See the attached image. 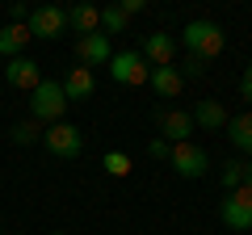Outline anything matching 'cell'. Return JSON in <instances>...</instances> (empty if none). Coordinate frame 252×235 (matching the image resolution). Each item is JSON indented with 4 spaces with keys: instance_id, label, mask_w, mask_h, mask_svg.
<instances>
[{
    "instance_id": "24",
    "label": "cell",
    "mask_w": 252,
    "mask_h": 235,
    "mask_svg": "<svg viewBox=\"0 0 252 235\" xmlns=\"http://www.w3.org/2000/svg\"><path fill=\"white\" fill-rule=\"evenodd\" d=\"M240 97H244V101H252V63L244 67V76H240Z\"/></svg>"
},
{
    "instance_id": "18",
    "label": "cell",
    "mask_w": 252,
    "mask_h": 235,
    "mask_svg": "<svg viewBox=\"0 0 252 235\" xmlns=\"http://www.w3.org/2000/svg\"><path fill=\"white\" fill-rule=\"evenodd\" d=\"M126 26H130V17H126L122 9H118V4H105V9H101V34H126Z\"/></svg>"
},
{
    "instance_id": "17",
    "label": "cell",
    "mask_w": 252,
    "mask_h": 235,
    "mask_svg": "<svg viewBox=\"0 0 252 235\" xmlns=\"http://www.w3.org/2000/svg\"><path fill=\"white\" fill-rule=\"evenodd\" d=\"M67 26L76 29V38L97 34V29H101V9H97V4H76V9H67Z\"/></svg>"
},
{
    "instance_id": "14",
    "label": "cell",
    "mask_w": 252,
    "mask_h": 235,
    "mask_svg": "<svg viewBox=\"0 0 252 235\" xmlns=\"http://www.w3.org/2000/svg\"><path fill=\"white\" fill-rule=\"evenodd\" d=\"M147 84H152V88H156V97H164V101L181 97V88H185V80H181L177 63H172V67H152V76H147Z\"/></svg>"
},
{
    "instance_id": "27",
    "label": "cell",
    "mask_w": 252,
    "mask_h": 235,
    "mask_svg": "<svg viewBox=\"0 0 252 235\" xmlns=\"http://www.w3.org/2000/svg\"><path fill=\"white\" fill-rule=\"evenodd\" d=\"M51 235H63V231H51Z\"/></svg>"
},
{
    "instance_id": "28",
    "label": "cell",
    "mask_w": 252,
    "mask_h": 235,
    "mask_svg": "<svg viewBox=\"0 0 252 235\" xmlns=\"http://www.w3.org/2000/svg\"><path fill=\"white\" fill-rule=\"evenodd\" d=\"M0 223H4V214H0Z\"/></svg>"
},
{
    "instance_id": "22",
    "label": "cell",
    "mask_w": 252,
    "mask_h": 235,
    "mask_svg": "<svg viewBox=\"0 0 252 235\" xmlns=\"http://www.w3.org/2000/svg\"><path fill=\"white\" fill-rule=\"evenodd\" d=\"M206 59H198V55H185V63H181L177 67V72H181V80H193V76H206Z\"/></svg>"
},
{
    "instance_id": "12",
    "label": "cell",
    "mask_w": 252,
    "mask_h": 235,
    "mask_svg": "<svg viewBox=\"0 0 252 235\" xmlns=\"http://www.w3.org/2000/svg\"><path fill=\"white\" fill-rule=\"evenodd\" d=\"M59 88H63V97H67V101H89L93 92H97V76H93L89 67H80V63H76L72 72H67V76L59 80Z\"/></svg>"
},
{
    "instance_id": "21",
    "label": "cell",
    "mask_w": 252,
    "mask_h": 235,
    "mask_svg": "<svg viewBox=\"0 0 252 235\" xmlns=\"http://www.w3.org/2000/svg\"><path fill=\"white\" fill-rule=\"evenodd\" d=\"M219 176H223V189H227V193L240 189V185H244V160H227Z\"/></svg>"
},
{
    "instance_id": "26",
    "label": "cell",
    "mask_w": 252,
    "mask_h": 235,
    "mask_svg": "<svg viewBox=\"0 0 252 235\" xmlns=\"http://www.w3.org/2000/svg\"><path fill=\"white\" fill-rule=\"evenodd\" d=\"M240 189L252 193V160H244V185H240Z\"/></svg>"
},
{
    "instance_id": "20",
    "label": "cell",
    "mask_w": 252,
    "mask_h": 235,
    "mask_svg": "<svg viewBox=\"0 0 252 235\" xmlns=\"http://www.w3.org/2000/svg\"><path fill=\"white\" fill-rule=\"evenodd\" d=\"M101 168H105L114 181H122V176H130V155H126V151H105Z\"/></svg>"
},
{
    "instance_id": "7",
    "label": "cell",
    "mask_w": 252,
    "mask_h": 235,
    "mask_svg": "<svg viewBox=\"0 0 252 235\" xmlns=\"http://www.w3.org/2000/svg\"><path fill=\"white\" fill-rule=\"evenodd\" d=\"M4 80H9V88H17V92H34L38 84L46 80L42 76V63H34L30 55H17V59H4Z\"/></svg>"
},
{
    "instance_id": "16",
    "label": "cell",
    "mask_w": 252,
    "mask_h": 235,
    "mask_svg": "<svg viewBox=\"0 0 252 235\" xmlns=\"http://www.w3.org/2000/svg\"><path fill=\"white\" fill-rule=\"evenodd\" d=\"M189 118H193V126H202V130H223L231 114H227V109L219 105V101H198Z\"/></svg>"
},
{
    "instance_id": "3",
    "label": "cell",
    "mask_w": 252,
    "mask_h": 235,
    "mask_svg": "<svg viewBox=\"0 0 252 235\" xmlns=\"http://www.w3.org/2000/svg\"><path fill=\"white\" fill-rule=\"evenodd\" d=\"M168 168L177 172V176H185V181H198V176L210 172V155H206V147H198L193 139H189V143H172Z\"/></svg>"
},
{
    "instance_id": "15",
    "label": "cell",
    "mask_w": 252,
    "mask_h": 235,
    "mask_svg": "<svg viewBox=\"0 0 252 235\" xmlns=\"http://www.w3.org/2000/svg\"><path fill=\"white\" fill-rule=\"evenodd\" d=\"M26 46H30V29H26V21H9V26L0 29V55H4V59H17Z\"/></svg>"
},
{
    "instance_id": "19",
    "label": "cell",
    "mask_w": 252,
    "mask_h": 235,
    "mask_svg": "<svg viewBox=\"0 0 252 235\" xmlns=\"http://www.w3.org/2000/svg\"><path fill=\"white\" fill-rule=\"evenodd\" d=\"M9 139L17 147H30V143H42V126H38L34 118L30 122H17V126H9Z\"/></svg>"
},
{
    "instance_id": "8",
    "label": "cell",
    "mask_w": 252,
    "mask_h": 235,
    "mask_svg": "<svg viewBox=\"0 0 252 235\" xmlns=\"http://www.w3.org/2000/svg\"><path fill=\"white\" fill-rule=\"evenodd\" d=\"M109 59H114V51H109V34H84V38H76V63L80 67H109Z\"/></svg>"
},
{
    "instance_id": "1",
    "label": "cell",
    "mask_w": 252,
    "mask_h": 235,
    "mask_svg": "<svg viewBox=\"0 0 252 235\" xmlns=\"http://www.w3.org/2000/svg\"><path fill=\"white\" fill-rule=\"evenodd\" d=\"M181 46H185L189 55H198V59H219L227 46V34L219 21H189L185 29H181Z\"/></svg>"
},
{
    "instance_id": "10",
    "label": "cell",
    "mask_w": 252,
    "mask_h": 235,
    "mask_svg": "<svg viewBox=\"0 0 252 235\" xmlns=\"http://www.w3.org/2000/svg\"><path fill=\"white\" fill-rule=\"evenodd\" d=\"M139 55H143L147 67H172V63H177V38L164 34V29H160V34H147Z\"/></svg>"
},
{
    "instance_id": "9",
    "label": "cell",
    "mask_w": 252,
    "mask_h": 235,
    "mask_svg": "<svg viewBox=\"0 0 252 235\" xmlns=\"http://www.w3.org/2000/svg\"><path fill=\"white\" fill-rule=\"evenodd\" d=\"M219 214H223V223L231 227V231H252V193L248 189H231L223 198V206H219Z\"/></svg>"
},
{
    "instance_id": "2",
    "label": "cell",
    "mask_w": 252,
    "mask_h": 235,
    "mask_svg": "<svg viewBox=\"0 0 252 235\" xmlns=\"http://www.w3.org/2000/svg\"><path fill=\"white\" fill-rule=\"evenodd\" d=\"M63 114H67V97H63L59 80H42L30 92V118H34L42 130L55 126V122H63Z\"/></svg>"
},
{
    "instance_id": "13",
    "label": "cell",
    "mask_w": 252,
    "mask_h": 235,
    "mask_svg": "<svg viewBox=\"0 0 252 235\" xmlns=\"http://www.w3.org/2000/svg\"><path fill=\"white\" fill-rule=\"evenodd\" d=\"M227 139H231V147L235 151H244V160H252V114L244 109V114H235V118H227Z\"/></svg>"
},
{
    "instance_id": "4",
    "label": "cell",
    "mask_w": 252,
    "mask_h": 235,
    "mask_svg": "<svg viewBox=\"0 0 252 235\" xmlns=\"http://www.w3.org/2000/svg\"><path fill=\"white\" fill-rule=\"evenodd\" d=\"M42 147L55 155V160H76L84 151V135L72 126V122H55V126L42 130Z\"/></svg>"
},
{
    "instance_id": "6",
    "label": "cell",
    "mask_w": 252,
    "mask_h": 235,
    "mask_svg": "<svg viewBox=\"0 0 252 235\" xmlns=\"http://www.w3.org/2000/svg\"><path fill=\"white\" fill-rule=\"evenodd\" d=\"M109 76H114L118 84H126V88H135V84H147L152 67L143 63V55H139V51H118L114 59H109Z\"/></svg>"
},
{
    "instance_id": "25",
    "label": "cell",
    "mask_w": 252,
    "mask_h": 235,
    "mask_svg": "<svg viewBox=\"0 0 252 235\" xmlns=\"http://www.w3.org/2000/svg\"><path fill=\"white\" fill-rule=\"evenodd\" d=\"M118 9H122L126 17H135V13H143V9H147V0H122Z\"/></svg>"
},
{
    "instance_id": "23",
    "label": "cell",
    "mask_w": 252,
    "mask_h": 235,
    "mask_svg": "<svg viewBox=\"0 0 252 235\" xmlns=\"http://www.w3.org/2000/svg\"><path fill=\"white\" fill-rule=\"evenodd\" d=\"M168 151H172V143H164V139H152V147H147L152 160H168Z\"/></svg>"
},
{
    "instance_id": "11",
    "label": "cell",
    "mask_w": 252,
    "mask_h": 235,
    "mask_svg": "<svg viewBox=\"0 0 252 235\" xmlns=\"http://www.w3.org/2000/svg\"><path fill=\"white\" fill-rule=\"evenodd\" d=\"M189 135H193V118L185 109H164L160 114V139L164 143H189Z\"/></svg>"
},
{
    "instance_id": "5",
    "label": "cell",
    "mask_w": 252,
    "mask_h": 235,
    "mask_svg": "<svg viewBox=\"0 0 252 235\" xmlns=\"http://www.w3.org/2000/svg\"><path fill=\"white\" fill-rule=\"evenodd\" d=\"M26 29H30V38H42V42H51V38L67 34V9H59V4H42V9H30Z\"/></svg>"
}]
</instances>
